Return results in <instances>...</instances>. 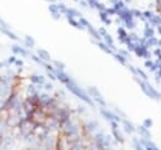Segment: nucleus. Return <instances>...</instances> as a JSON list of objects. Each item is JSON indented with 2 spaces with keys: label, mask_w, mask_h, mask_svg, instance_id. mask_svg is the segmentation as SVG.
<instances>
[{
  "label": "nucleus",
  "mask_w": 161,
  "mask_h": 150,
  "mask_svg": "<svg viewBox=\"0 0 161 150\" xmlns=\"http://www.w3.org/2000/svg\"><path fill=\"white\" fill-rule=\"evenodd\" d=\"M67 86H68V90L69 91H72V92H73L74 95H77L79 98H82L84 102H87L88 105H92L93 106V102H92V100L91 98H88V96L86 95L83 92L82 90H80V87H78L77 85H76V83H73V82H69V83H67Z\"/></svg>",
  "instance_id": "f257e3e1"
},
{
  "label": "nucleus",
  "mask_w": 161,
  "mask_h": 150,
  "mask_svg": "<svg viewBox=\"0 0 161 150\" xmlns=\"http://www.w3.org/2000/svg\"><path fill=\"white\" fill-rule=\"evenodd\" d=\"M136 130L138 131V134L141 135V137H145V139H150L151 137V135H150V131H149V129L147 127H145L142 125V126H138Z\"/></svg>",
  "instance_id": "f03ea898"
},
{
  "label": "nucleus",
  "mask_w": 161,
  "mask_h": 150,
  "mask_svg": "<svg viewBox=\"0 0 161 150\" xmlns=\"http://www.w3.org/2000/svg\"><path fill=\"white\" fill-rule=\"evenodd\" d=\"M101 114H102L103 116H105V117L106 119H107V120H111V121H112V120H115V121H120V117H117V116L116 115H113V114H111V112H109V111H107V110H101Z\"/></svg>",
  "instance_id": "7ed1b4c3"
},
{
  "label": "nucleus",
  "mask_w": 161,
  "mask_h": 150,
  "mask_svg": "<svg viewBox=\"0 0 161 150\" xmlns=\"http://www.w3.org/2000/svg\"><path fill=\"white\" fill-rule=\"evenodd\" d=\"M124 124H125V126H126V131H127V132H131V131H135V130H136V129L133 127V125L131 124L129 120L125 119V120H124Z\"/></svg>",
  "instance_id": "20e7f679"
},
{
  "label": "nucleus",
  "mask_w": 161,
  "mask_h": 150,
  "mask_svg": "<svg viewBox=\"0 0 161 150\" xmlns=\"http://www.w3.org/2000/svg\"><path fill=\"white\" fill-rule=\"evenodd\" d=\"M143 126L147 127V129H150L152 126V120L151 119H145V120H143Z\"/></svg>",
  "instance_id": "39448f33"
},
{
  "label": "nucleus",
  "mask_w": 161,
  "mask_h": 150,
  "mask_svg": "<svg viewBox=\"0 0 161 150\" xmlns=\"http://www.w3.org/2000/svg\"><path fill=\"white\" fill-rule=\"evenodd\" d=\"M133 143H135V148H136V150H143V148L141 146V144H140V141L137 139H135Z\"/></svg>",
  "instance_id": "423d86ee"
},
{
  "label": "nucleus",
  "mask_w": 161,
  "mask_h": 150,
  "mask_svg": "<svg viewBox=\"0 0 161 150\" xmlns=\"http://www.w3.org/2000/svg\"><path fill=\"white\" fill-rule=\"evenodd\" d=\"M137 73H138L140 76H141V77L143 78V80H147V76H146V74L143 73V72H142V71H140V69H138V71H137Z\"/></svg>",
  "instance_id": "0eeeda50"
},
{
  "label": "nucleus",
  "mask_w": 161,
  "mask_h": 150,
  "mask_svg": "<svg viewBox=\"0 0 161 150\" xmlns=\"http://www.w3.org/2000/svg\"><path fill=\"white\" fill-rule=\"evenodd\" d=\"M45 88H47V90H50V88H52V85H47Z\"/></svg>",
  "instance_id": "6e6552de"
}]
</instances>
